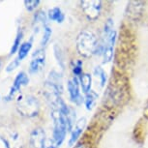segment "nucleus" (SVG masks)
Returning a JSON list of instances; mask_svg holds the SVG:
<instances>
[{
    "label": "nucleus",
    "instance_id": "f257e3e1",
    "mask_svg": "<svg viewBox=\"0 0 148 148\" xmlns=\"http://www.w3.org/2000/svg\"><path fill=\"white\" fill-rule=\"evenodd\" d=\"M98 40L91 31H82L77 37V51L83 57L89 58L96 54L98 49Z\"/></svg>",
    "mask_w": 148,
    "mask_h": 148
},
{
    "label": "nucleus",
    "instance_id": "f03ea898",
    "mask_svg": "<svg viewBox=\"0 0 148 148\" xmlns=\"http://www.w3.org/2000/svg\"><path fill=\"white\" fill-rule=\"evenodd\" d=\"M67 112H64L63 110H59V108H52L51 111V117L52 120H53V125H54L52 143L57 147H59L62 144V142L65 139L66 133L68 132L67 120H66Z\"/></svg>",
    "mask_w": 148,
    "mask_h": 148
},
{
    "label": "nucleus",
    "instance_id": "7ed1b4c3",
    "mask_svg": "<svg viewBox=\"0 0 148 148\" xmlns=\"http://www.w3.org/2000/svg\"><path fill=\"white\" fill-rule=\"evenodd\" d=\"M16 110L22 116L34 117L38 115L40 110V103L32 95H22L18 97L16 102Z\"/></svg>",
    "mask_w": 148,
    "mask_h": 148
},
{
    "label": "nucleus",
    "instance_id": "20e7f679",
    "mask_svg": "<svg viewBox=\"0 0 148 148\" xmlns=\"http://www.w3.org/2000/svg\"><path fill=\"white\" fill-rule=\"evenodd\" d=\"M82 9L89 21H96L102 12V1L100 0H83L80 2Z\"/></svg>",
    "mask_w": 148,
    "mask_h": 148
},
{
    "label": "nucleus",
    "instance_id": "39448f33",
    "mask_svg": "<svg viewBox=\"0 0 148 148\" xmlns=\"http://www.w3.org/2000/svg\"><path fill=\"white\" fill-rule=\"evenodd\" d=\"M67 86H68V91H69L70 98H71L72 102H74L76 105H82L83 102V99H82V95H80V91H79V77L74 76L71 79L68 80Z\"/></svg>",
    "mask_w": 148,
    "mask_h": 148
},
{
    "label": "nucleus",
    "instance_id": "423d86ee",
    "mask_svg": "<svg viewBox=\"0 0 148 148\" xmlns=\"http://www.w3.org/2000/svg\"><path fill=\"white\" fill-rule=\"evenodd\" d=\"M45 62H46V52L43 49H37L34 53H33L32 60L30 62V73L35 74V73L40 72L44 68Z\"/></svg>",
    "mask_w": 148,
    "mask_h": 148
},
{
    "label": "nucleus",
    "instance_id": "0eeeda50",
    "mask_svg": "<svg viewBox=\"0 0 148 148\" xmlns=\"http://www.w3.org/2000/svg\"><path fill=\"white\" fill-rule=\"evenodd\" d=\"M28 82H29V79H28V76L26 75V73H24V72L18 73V76L16 77L15 80H14L13 86L10 89L9 94H8V96L6 97L7 101H10V100L14 97V95L16 94V92L21 90V88L22 86L27 85Z\"/></svg>",
    "mask_w": 148,
    "mask_h": 148
},
{
    "label": "nucleus",
    "instance_id": "6e6552de",
    "mask_svg": "<svg viewBox=\"0 0 148 148\" xmlns=\"http://www.w3.org/2000/svg\"><path fill=\"white\" fill-rule=\"evenodd\" d=\"M30 145L32 148H46V133L42 128H36L30 134Z\"/></svg>",
    "mask_w": 148,
    "mask_h": 148
},
{
    "label": "nucleus",
    "instance_id": "1a4fd4ad",
    "mask_svg": "<svg viewBox=\"0 0 148 148\" xmlns=\"http://www.w3.org/2000/svg\"><path fill=\"white\" fill-rule=\"evenodd\" d=\"M86 120L85 117H82L80 119H79L76 123V125L73 128V130L71 131V138L69 140V145H74L77 141V139L80 136V135L82 134V132L84 131V128L86 126Z\"/></svg>",
    "mask_w": 148,
    "mask_h": 148
},
{
    "label": "nucleus",
    "instance_id": "9d476101",
    "mask_svg": "<svg viewBox=\"0 0 148 148\" xmlns=\"http://www.w3.org/2000/svg\"><path fill=\"white\" fill-rule=\"evenodd\" d=\"M79 85L82 87L83 93L87 94L89 91H91L92 86V76L88 73H83V74L79 77Z\"/></svg>",
    "mask_w": 148,
    "mask_h": 148
},
{
    "label": "nucleus",
    "instance_id": "9b49d317",
    "mask_svg": "<svg viewBox=\"0 0 148 148\" xmlns=\"http://www.w3.org/2000/svg\"><path fill=\"white\" fill-rule=\"evenodd\" d=\"M47 18L52 21H56L57 23H62L65 19V15L59 7H54L49 10L47 12Z\"/></svg>",
    "mask_w": 148,
    "mask_h": 148
},
{
    "label": "nucleus",
    "instance_id": "f8f14e48",
    "mask_svg": "<svg viewBox=\"0 0 148 148\" xmlns=\"http://www.w3.org/2000/svg\"><path fill=\"white\" fill-rule=\"evenodd\" d=\"M47 82H49V83H51L52 85H54L61 93L63 92V82H62V77L57 72L52 71L49 73V79Z\"/></svg>",
    "mask_w": 148,
    "mask_h": 148
},
{
    "label": "nucleus",
    "instance_id": "ddd939ff",
    "mask_svg": "<svg viewBox=\"0 0 148 148\" xmlns=\"http://www.w3.org/2000/svg\"><path fill=\"white\" fill-rule=\"evenodd\" d=\"M98 94L96 91L94 90H91L89 91L85 96V99H84V105L86 107V110H91L92 108H94L95 104H96V101L98 99Z\"/></svg>",
    "mask_w": 148,
    "mask_h": 148
},
{
    "label": "nucleus",
    "instance_id": "4468645a",
    "mask_svg": "<svg viewBox=\"0 0 148 148\" xmlns=\"http://www.w3.org/2000/svg\"><path fill=\"white\" fill-rule=\"evenodd\" d=\"M94 76L97 79L98 82H99V86L101 88H103L107 83V74L104 71V69L100 66H97L96 68L94 69Z\"/></svg>",
    "mask_w": 148,
    "mask_h": 148
},
{
    "label": "nucleus",
    "instance_id": "2eb2a0df",
    "mask_svg": "<svg viewBox=\"0 0 148 148\" xmlns=\"http://www.w3.org/2000/svg\"><path fill=\"white\" fill-rule=\"evenodd\" d=\"M32 47V41H28V42H24L21 45L18 49V59L19 61L23 60L24 58L27 56L28 52L31 51Z\"/></svg>",
    "mask_w": 148,
    "mask_h": 148
},
{
    "label": "nucleus",
    "instance_id": "dca6fc26",
    "mask_svg": "<svg viewBox=\"0 0 148 148\" xmlns=\"http://www.w3.org/2000/svg\"><path fill=\"white\" fill-rule=\"evenodd\" d=\"M34 24L36 25H39L41 24L42 26L45 28V26H47V16H46V14H45L43 11H39L35 14L34 16Z\"/></svg>",
    "mask_w": 148,
    "mask_h": 148
},
{
    "label": "nucleus",
    "instance_id": "f3484780",
    "mask_svg": "<svg viewBox=\"0 0 148 148\" xmlns=\"http://www.w3.org/2000/svg\"><path fill=\"white\" fill-rule=\"evenodd\" d=\"M22 36H23V32H22V30H18V34H16V36L15 41H14L13 47H12V49H11V51H10L11 55L16 53V51H18L19 47H21V42L22 40Z\"/></svg>",
    "mask_w": 148,
    "mask_h": 148
},
{
    "label": "nucleus",
    "instance_id": "a211bd4d",
    "mask_svg": "<svg viewBox=\"0 0 148 148\" xmlns=\"http://www.w3.org/2000/svg\"><path fill=\"white\" fill-rule=\"evenodd\" d=\"M51 27H49V25H47V26H45V28H44V35H43V38H42V41H41V45L43 47H45L46 45L47 44V42L49 41V39H51Z\"/></svg>",
    "mask_w": 148,
    "mask_h": 148
},
{
    "label": "nucleus",
    "instance_id": "6ab92c4d",
    "mask_svg": "<svg viewBox=\"0 0 148 148\" xmlns=\"http://www.w3.org/2000/svg\"><path fill=\"white\" fill-rule=\"evenodd\" d=\"M73 73H74L75 77H79L82 73V60H77L76 63H75V66L73 67Z\"/></svg>",
    "mask_w": 148,
    "mask_h": 148
},
{
    "label": "nucleus",
    "instance_id": "aec40b11",
    "mask_svg": "<svg viewBox=\"0 0 148 148\" xmlns=\"http://www.w3.org/2000/svg\"><path fill=\"white\" fill-rule=\"evenodd\" d=\"M39 4H40V0H25L24 1V5H25L26 10L29 11V12L34 11L38 7Z\"/></svg>",
    "mask_w": 148,
    "mask_h": 148
},
{
    "label": "nucleus",
    "instance_id": "412c9836",
    "mask_svg": "<svg viewBox=\"0 0 148 148\" xmlns=\"http://www.w3.org/2000/svg\"><path fill=\"white\" fill-rule=\"evenodd\" d=\"M112 31H113V21L111 18H108L105 23L104 33H103V35H108Z\"/></svg>",
    "mask_w": 148,
    "mask_h": 148
},
{
    "label": "nucleus",
    "instance_id": "4be33fe9",
    "mask_svg": "<svg viewBox=\"0 0 148 148\" xmlns=\"http://www.w3.org/2000/svg\"><path fill=\"white\" fill-rule=\"evenodd\" d=\"M19 62H21V61H19L18 59V57L16 58V59H14L12 62H11L9 65L7 66V68H6V71L7 72H12V71H14V70H15L16 67H18V65H19Z\"/></svg>",
    "mask_w": 148,
    "mask_h": 148
},
{
    "label": "nucleus",
    "instance_id": "5701e85b",
    "mask_svg": "<svg viewBox=\"0 0 148 148\" xmlns=\"http://www.w3.org/2000/svg\"><path fill=\"white\" fill-rule=\"evenodd\" d=\"M73 148H89V147H88V145H86L85 143H77Z\"/></svg>",
    "mask_w": 148,
    "mask_h": 148
},
{
    "label": "nucleus",
    "instance_id": "b1692460",
    "mask_svg": "<svg viewBox=\"0 0 148 148\" xmlns=\"http://www.w3.org/2000/svg\"><path fill=\"white\" fill-rule=\"evenodd\" d=\"M47 148H57V146H55L53 143H51V145H49V146H47Z\"/></svg>",
    "mask_w": 148,
    "mask_h": 148
},
{
    "label": "nucleus",
    "instance_id": "393cba45",
    "mask_svg": "<svg viewBox=\"0 0 148 148\" xmlns=\"http://www.w3.org/2000/svg\"><path fill=\"white\" fill-rule=\"evenodd\" d=\"M0 67H1V61H0Z\"/></svg>",
    "mask_w": 148,
    "mask_h": 148
}]
</instances>
